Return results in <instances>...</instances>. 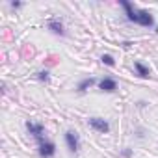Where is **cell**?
I'll return each instance as SVG.
<instances>
[{
    "mask_svg": "<svg viewBox=\"0 0 158 158\" xmlns=\"http://www.w3.org/2000/svg\"><path fill=\"white\" fill-rule=\"evenodd\" d=\"M132 23L141 24V26H152V24H154V19H152V15H151L149 11H145V10H136V15H134Z\"/></svg>",
    "mask_w": 158,
    "mask_h": 158,
    "instance_id": "7a4b0ae2",
    "label": "cell"
},
{
    "mask_svg": "<svg viewBox=\"0 0 158 158\" xmlns=\"http://www.w3.org/2000/svg\"><path fill=\"white\" fill-rule=\"evenodd\" d=\"M101 61H102L104 65H108V67H114V65H115V58H114L112 54H102V56H101Z\"/></svg>",
    "mask_w": 158,
    "mask_h": 158,
    "instance_id": "8fae6325",
    "label": "cell"
},
{
    "mask_svg": "<svg viewBox=\"0 0 158 158\" xmlns=\"http://www.w3.org/2000/svg\"><path fill=\"white\" fill-rule=\"evenodd\" d=\"M35 78L41 80V82H48L50 80V73L48 71H39V73H35Z\"/></svg>",
    "mask_w": 158,
    "mask_h": 158,
    "instance_id": "7c38bea8",
    "label": "cell"
},
{
    "mask_svg": "<svg viewBox=\"0 0 158 158\" xmlns=\"http://www.w3.org/2000/svg\"><path fill=\"white\" fill-rule=\"evenodd\" d=\"M47 28H48L52 34H56V35H65V28H63L61 21H58V19H52V21H48Z\"/></svg>",
    "mask_w": 158,
    "mask_h": 158,
    "instance_id": "52a82bcc",
    "label": "cell"
},
{
    "mask_svg": "<svg viewBox=\"0 0 158 158\" xmlns=\"http://www.w3.org/2000/svg\"><path fill=\"white\" fill-rule=\"evenodd\" d=\"M54 154H56V143L54 141L45 139L39 143V156L41 158H52Z\"/></svg>",
    "mask_w": 158,
    "mask_h": 158,
    "instance_id": "277c9868",
    "label": "cell"
},
{
    "mask_svg": "<svg viewBox=\"0 0 158 158\" xmlns=\"http://www.w3.org/2000/svg\"><path fill=\"white\" fill-rule=\"evenodd\" d=\"M99 89L101 91H106V93H114L117 89V82L114 80V78H110V76H104L102 80L99 82Z\"/></svg>",
    "mask_w": 158,
    "mask_h": 158,
    "instance_id": "8992f818",
    "label": "cell"
},
{
    "mask_svg": "<svg viewBox=\"0 0 158 158\" xmlns=\"http://www.w3.org/2000/svg\"><path fill=\"white\" fill-rule=\"evenodd\" d=\"M89 127L93 128V130H97V132H101V134H106V132H110V125H108V121H104V119H101V117H89Z\"/></svg>",
    "mask_w": 158,
    "mask_h": 158,
    "instance_id": "5b68a950",
    "label": "cell"
},
{
    "mask_svg": "<svg viewBox=\"0 0 158 158\" xmlns=\"http://www.w3.org/2000/svg\"><path fill=\"white\" fill-rule=\"evenodd\" d=\"M21 6H23L21 2H11V8H21Z\"/></svg>",
    "mask_w": 158,
    "mask_h": 158,
    "instance_id": "4fadbf2b",
    "label": "cell"
},
{
    "mask_svg": "<svg viewBox=\"0 0 158 158\" xmlns=\"http://www.w3.org/2000/svg\"><path fill=\"white\" fill-rule=\"evenodd\" d=\"M63 138H65V145H67L69 152H71V154H76L78 149H80V136H78V132H74V130H67Z\"/></svg>",
    "mask_w": 158,
    "mask_h": 158,
    "instance_id": "6da1fadb",
    "label": "cell"
},
{
    "mask_svg": "<svg viewBox=\"0 0 158 158\" xmlns=\"http://www.w3.org/2000/svg\"><path fill=\"white\" fill-rule=\"evenodd\" d=\"M134 69H136V73H138L141 78H149V74H151V69H149L147 65H143L141 61H134Z\"/></svg>",
    "mask_w": 158,
    "mask_h": 158,
    "instance_id": "30bf717a",
    "label": "cell"
},
{
    "mask_svg": "<svg viewBox=\"0 0 158 158\" xmlns=\"http://www.w3.org/2000/svg\"><path fill=\"white\" fill-rule=\"evenodd\" d=\"M97 80H95V78L93 76H89V78H84V80H80V82H78V86H76V89L78 91H80V93H84V91H88L93 84H95Z\"/></svg>",
    "mask_w": 158,
    "mask_h": 158,
    "instance_id": "ba28073f",
    "label": "cell"
},
{
    "mask_svg": "<svg viewBox=\"0 0 158 158\" xmlns=\"http://www.w3.org/2000/svg\"><path fill=\"white\" fill-rule=\"evenodd\" d=\"M121 6H123V10H125V15H127V19L128 21H132L134 19V15H136V10H134V6L128 2V0H121L119 2Z\"/></svg>",
    "mask_w": 158,
    "mask_h": 158,
    "instance_id": "9c48e42d",
    "label": "cell"
},
{
    "mask_svg": "<svg viewBox=\"0 0 158 158\" xmlns=\"http://www.w3.org/2000/svg\"><path fill=\"white\" fill-rule=\"evenodd\" d=\"M26 130H28V134H32L39 143L41 141H45L43 139V134H45V127L41 125V123H35V121H26Z\"/></svg>",
    "mask_w": 158,
    "mask_h": 158,
    "instance_id": "3957f363",
    "label": "cell"
}]
</instances>
